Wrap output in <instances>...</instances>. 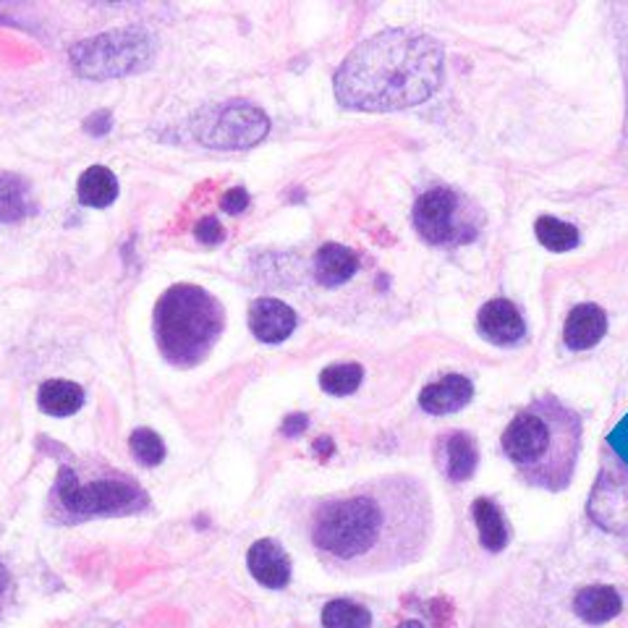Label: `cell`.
<instances>
[{"mask_svg": "<svg viewBox=\"0 0 628 628\" xmlns=\"http://www.w3.org/2000/svg\"><path fill=\"white\" fill-rule=\"evenodd\" d=\"M398 628H427V626H424L422 620L411 618V620H403V624H398Z\"/></svg>", "mask_w": 628, "mask_h": 628, "instance_id": "33", "label": "cell"}, {"mask_svg": "<svg viewBox=\"0 0 628 628\" xmlns=\"http://www.w3.org/2000/svg\"><path fill=\"white\" fill-rule=\"evenodd\" d=\"M152 328L163 359L179 370H192L218 346L226 330V309L209 291L179 283L157 299Z\"/></svg>", "mask_w": 628, "mask_h": 628, "instance_id": "5", "label": "cell"}, {"mask_svg": "<svg viewBox=\"0 0 628 628\" xmlns=\"http://www.w3.org/2000/svg\"><path fill=\"white\" fill-rule=\"evenodd\" d=\"M587 513L602 531L628 537V466L615 453L602 461L589 492Z\"/></svg>", "mask_w": 628, "mask_h": 628, "instance_id": "9", "label": "cell"}, {"mask_svg": "<svg viewBox=\"0 0 628 628\" xmlns=\"http://www.w3.org/2000/svg\"><path fill=\"white\" fill-rule=\"evenodd\" d=\"M194 236H196V241H200V244L218 246L220 241L226 239V231H223V226H220V220L209 215V218H202L200 223H196Z\"/></svg>", "mask_w": 628, "mask_h": 628, "instance_id": "26", "label": "cell"}, {"mask_svg": "<svg viewBox=\"0 0 628 628\" xmlns=\"http://www.w3.org/2000/svg\"><path fill=\"white\" fill-rule=\"evenodd\" d=\"M35 209L29 183L16 174H0V223H16Z\"/></svg>", "mask_w": 628, "mask_h": 628, "instance_id": "21", "label": "cell"}, {"mask_svg": "<svg viewBox=\"0 0 628 628\" xmlns=\"http://www.w3.org/2000/svg\"><path fill=\"white\" fill-rule=\"evenodd\" d=\"M150 509V495L131 474L103 459H79L63 464L48 498V516L72 526L92 518L134 516Z\"/></svg>", "mask_w": 628, "mask_h": 628, "instance_id": "4", "label": "cell"}, {"mask_svg": "<svg viewBox=\"0 0 628 628\" xmlns=\"http://www.w3.org/2000/svg\"><path fill=\"white\" fill-rule=\"evenodd\" d=\"M472 516L474 524H477L479 531V542L487 553H503L509 548L511 529L509 522H505V513L498 509V503L490 498H477L472 503Z\"/></svg>", "mask_w": 628, "mask_h": 628, "instance_id": "17", "label": "cell"}, {"mask_svg": "<svg viewBox=\"0 0 628 628\" xmlns=\"http://www.w3.org/2000/svg\"><path fill=\"white\" fill-rule=\"evenodd\" d=\"M315 453L320 456V459H330V456L335 453L333 440H330V437H320V440L315 443Z\"/></svg>", "mask_w": 628, "mask_h": 628, "instance_id": "32", "label": "cell"}, {"mask_svg": "<svg viewBox=\"0 0 628 628\" xmlns=\"http://www.w3.org/2000/svg\"><path fill=\"white\" fill-rule=\"evenodd\" d=\"M443 74L446 53L435 37L414 29H385L346 55L333 87L348 111L388 113L433 98Z\"/></svg>", "mask_w": 628, "mask_h": 628, "instance_id": "2", "label": "cell"}, {"mask_svg": "<svg viewBox=\"0 0 628 628\" xmlns=\"http://www.w3.org/2000/svg\"><path fill=\"white\" fill-rule=\"evenodd\" d=\"M437 466L450 482H466L479 466V448L469 433H446L437 440Z\"/></svg>", "mask_w": 628, "mask_h": 628, "instance_id": "12", "label": "cell"}, {"mask_svg": "<svg viewBox=\"0 0 628 628\" xmlns=\"http://www.w3.org/2000/svg\"><path fill=\"white\" fill-rule=\"evenodd\" d=\"M361 380H364V370L361 364L346 361V364H330L320 374V388L330 393V396H351L359 390Z\"/></svg>", "mask_w": 628, "mask_h": 628, "instance_id": "24", "label": "cell"}, {"mask_svg": "<svg viewBox=\"0 0 628 628\" xmlns=\"http://www.w3.org/2000/svg\"><path fill=\"white\" fill-rule=\"evenodd\" d=\"M81 628H113L111 624H90V626H81Z\"/></svg>", "mask_w": 628, "mask_h": 628, "instance_id": "34", "label": "cell"}, {"mask_svg": "<svg viewBox=\"0 0 628 628\" xmlns=\"http://www.w3.org/2000/svg\"><path fill=\"white\" fill-rule=\"evenodd\" d=\"M129 446H131V456H134V459L142 466L163 464L165 443H163V437L155 433V430H148V427L134 430V433H131Z\"/></svg>", "mask_w": 628, "mask_h": 628, "instance_id": "25", "label": "cell"}, {"mask_svg": "<svg viewBox=\"0 0 628 628\" xmlns=\"http://www.w3.org/2000/svg\"><path fill=\"white\" fill-rule=\"evenodd\" d=\"M37 403L48 416H72L85 406V390L68 380H48L37 390Z\"/></svg>", "mask_w": 628, "mask_h": 628, "instance_id": "20", "label": "cell"}, {"mask_svg": "<svg viewBox=\"0 0 628 628\" xmlns=\"http://www.w3.org/2000/svg\"><path fill=\"white\" fill-rule=\"evenodd\" d=\"M249 328L262 344H283L296 330V312L281 299H257L249 309Z\"/></svg>", "mask_w": 628, "mask_h": 628, "instance_id": "15", "label": "cell"}, {"mask_svg": "<svg viewBox=\"0 0 628 628\" xmlns=\"http://www.w3.org/2000/svg\"><path fill=\"white\" fill-rule=\"evenodd\" d=\"M414 228L433 246H464L479 236L482 213L456 189L435 187L414 202Z\"/></svg>", "mask_w": 628, "mask_h": 628, "instance_id": "7", "label": "cell"}, {"mask_svg": "<svg viewBox=\"0 0 628 628\" xmlns=\"http://www.w3.org/2000/svg\"><path fill=\"white\" fill-rule=\"evenodd\" d=\"M155 55V40L144 29L105 31L72 50V66L87 79H113L142 72Z\"/></svg>", "mask_w": 628, "mask_h": 628, "instance_id": "6", "label": "cell"}, {"mask_svg": "<svg viewBox=\"0 0 628 628\" xmlns=\"http://www.w3.org/2000/svg\"><path fill=\"white\" fill-rule=\"evenodd\" d=\"M584 422L555 396L524 406L500 437L505 459L529 487L563 492L571 487L581 453Z\"/></svg>", "mask_w": 628, "mask_h": 628, "instance_id": "3", "label": "cell"}, {"mask_svg": "<svg viewBox=\"0 0 628 628\" xmlns=\"http://www.w3.org/2000/svg\"><path fill=\"white\" fill-rule=\"evenodd\" d=\"M307 531L315 555L333 574H388L427 553L435 531L433 495L411 474L359 482L315 500Z\"/></svg>", "mask_w": 628, "mask_h": 628, "instance_id": "1", "label": "cell"}, {"mask_svg": "<svg viewBox=\"0 0 628 628\" xmlns=\"http://www.w3.org/2000/svg\"><path fill=\"white\" fill-rule=\"evenodd\" d=\"M220 205H223L226 213L239 215V213H244L246 207H249V194H246L244 187H233V189H228V192L223 194Z\"/></svg>", "mask_w": 628, "mask_h": 628, "instance_id": "29", "label": "cell"}, {"mask_svg": "<svg viewBox=\"0 0 628 628\" xmlns=\"http://www.w3.org/2000/svg\"><path fill=\"white\" fill-rule=\"evenodd\" d=\"M359 270V257L357 252L348 249V246L341 244H325L320 246L315 257V272L317 281L328 289H335V285H344L346 281H351Z\"/></svg>", "mask_w": 628, "mask_h": 628, "instance_id": "18", "label": "cell"}, {"mask_svg": "<svg viewBox=\"0 0 628 628\" xmlns=\"http://www.w3.org/2000/svg\"><path fill=\"white\" fill-rule=\"evenodd\" d=\"M309 427V419L307 414H291L289 419H283V435L285 437H299L304 430Z\"/></svg>", "mask_w": 628, "mask_h": 628, "instance_id": "30", "label": "cell"}, {"mask_svg": "<svg viewBox=\"0 0 628 628\" xmlns=\"http://www.w3.org/2000/svg\"><path fill=\"white\" fill-rule=\"evenodd\" d=\"M270 131V120L249 103H226L205 113L196 126V139L213 150H249L262 142Z\"/></svg>", "mask_w": 628, "mask_h": 628, "instance_id": "8", "label": "cell"}, {"mask_svg": "<svg viewBox=\"0 0 628 628\" xmlns=\"http://www.w3.org/2000/svg\"><path fill=\"white\" fill-rule=\"evenodd\" d=\"M571 607L584 624L602 626L624 613V598L611 584H592V587H584L574 594V605Z\"/></svg>", "mask_w": 628, "mask_h": 628, "instance_id": "16", "label": "cell"}, {"mask_svg": "<svg viewBox=\"0 0 628 628\" xmlns=\"http://www.w3.org/2000/svg\"><path fill=\"white\" fill-rule=\"evenodd\" d=\"M87 131H90V134H107V131H111V113L107 111L94 113V116L87 120Z\"/></svg>", "mask_w": 628, "mask_h": 628, "instance_id": "31", "label": "cell"}, {"mask_svg": "<svg viewBox=\"0 0 628 628\" xmlns=\"http://www.w3.org/2000/svg\"><path fill=\"white\" fill-rule=\"evenodd\" d=\"M322 628H372L370 607L359 605L354 600H330L322 607Z\"/></svg>", "mask_w": 628, "mask_h": 628, "instance_id": "23", "label": "cell"}, {"mask_svg": "<svg viewBox=\"0 0 628 628\" xmlns=\"http://www.w3.org/2000/svg\"><path fill=\"white\" fill-rule=\"evenodd\" d=\"M607 335V315L598 304L587 302L574 307L563 325V344L568 351H589Z\"/></svg>", "mask_w": 628, "mask_h": 628, "instance_id": "14", "label": "cell"}, {"mask_svg": "<svg viewBox=\"0 0 628 628\" xmlns=\"http://www.w3.org/2000/svg\"><path fill=\"white\" fill-rule=\"evenodd\" d=\"M14 594H16L14 576H11V571L0 563V620L9 615L11 605H14Z\"/></svg>", "mask_w": 628, "mask_h": 628, "instance_id": "28", "label": "cell"}, {"mask_svg": "<svg viewBox=\"0 0 628 628\" xmlns=\"http://www.w3.org/2000/svg\"><path fill=\"white\" fill-rule=\"evenodd\" d=\"M477 330L492 346H522L526 341V322L518 307L509 299H490L482 304L477 315Z\"/></svg>", "mask_w": 628, "mask_h": 628, "instance_id": "10", "label": "cell"}, {"mask_svg": "<svg viewBox=\"0 0 628 628\" xmlns=\"http://www.w3.org/2000/svg\"><path fill=\"white\" fill-rule=\"evenodd\" d=\"M76 196H79L81 205L103 209L111 207L118 196V179L111 168L105 165H92L85 174L79 176L76 183Z\"/></svg>", "mask_w": 628, "mask_h": 628, "instance_id": "19", "label": "cell"}, {"mask_svg": "<svg viewBox=\"0 0 628 628\" xmlns=\"http://www.w3.org/2000/svg\"><path fill=\"white\" fill-rule=\"evenodd\" d=\"M607 448H611V453L618 456V459L628 466V414L611 430V435H607Z\"/></svg>", "mask_w": 628, "mask_h": 628, "instance_id": "27", "label": "cell"}, {"mask_svg": "<svg viewBox=\"0 0 628 628\" xmlns=\"http://www.w3.org/2000/svg\"><path fill=\"white\" fill-rule=\"evenodd\" d=\"M246 568H249L252 579L265 589H285L294 574L291 566L289 550L275 539H257L246 553Z\"/></svg>", "mask_w": 628, "mask_h": 628, "instance_id": "11", "label": "cell"}, {"mask_svg": "<svg viewBox=\"0 0 628 628\" xmlns=\"http://www.w3.org/2000/svg\"><path fill=\"white\" fill-rule=\"evenodd\" d=\"M535 233L539 244L548 252H555V255H566V252H574L581 244L579 228L566 223V220H557L553 215H539Z\"/></svg>", "mask_w": 628, "mask_h": 628, "instance_id": "22", "label": "cell"}, {"mask_svg": "<svg viewBox=\"0 0 628 628\" xmlns=\"http://www.w3.org/2000/svg\"><path fill=\"white\" fill-rule=\"evenodd\" d=\"M474 398V383L466 374H446V377L435 380L427 388L419 393V406L422 411L433 416L456 414V411L466 409Z\"/></svg>", "mask_w": 628, "mask_h": 628, "instance_id": "13", "label": "cell"}]
</instances>
